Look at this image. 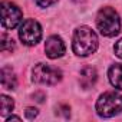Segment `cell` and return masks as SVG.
Segmentation results:
<instances>
[{
    "instance_id": "2e32d148",
    "label": "cell",
    "mask_w": 122,
    "mask_h": 122,
    "mask_svg": "<svg viewBox=\"0 0 122 122\" xmlns=\"http://www.w3.org/2000/svg\"><path fill=\"white\" fill-rule=\"evenodd\" d=\"M113 49H115V55L122 59V39L115 43V47H113Z\"/></svg>"
},
{
    "instance_id": "5b68a950",
    "label": "cell",
    "mask_w": 122,
    "mask_h": 122,
    "mask_svg": "<svg viewBox=\"0 0 122 122\" xmlns=\"http://www.w3.org/2000/svg\"><path fill=\"white\" fill-rule=\"evenodd\" d=\"M19 37L26 46L37 45L42 39V27L39 22L35 19H26L19 29Z\"/></svg>"
},
{
    "instance_id": "30bf717a",
    "label": "cell",
    "mask_w": 122,
    "mask_h": 122,
    "mask_svg": "<svg viewBox=\"0 0 122 122\" xmlns=\"http://www.w3.org/2000/svg\"><path fill=\"white\" fill-rule=\"evenodd\" d=\"M108 78L112 86H115L116 89H122V65H112L108 71Z\"/></svg>"
},
{
    "instance_id": "4fadbf2b",
    "label": "cell",
    "mask_w": 122,
    "mask_h": 122,
    "mask_svg": "<svg viewBox=\"0 0 122 122\" xmlns=\"http://www.w3.org/2000/svg\"><path fill=\"white\" fill-rule=\"evenodd\" d=\"M56 113L62 115L63 118H69V115H71V109H69V106H68V105H60V106L57 108Z\"/></svg>"
},
{
    "instance_id": "ac0fdd59",
    "label": "cell",
    "mask_w": 122,
    "mask_h": 122,
    "mask_svg": "<svg viewBox=\"0 0 122 122\" xmlns=\"http://www.w3.org/2000/svg\"><path fill=\"white\" fill-rule=\"evenodd\" d=\"M73 2H75V3H83L85 0H73Z\"/></svg>"
},
{
    "instance_id": "9c48e42d",
    "label": "cell",
    "mask_w": 122,
    "mask_h": 122,
    "mask_svg": "<svg viewBox=\"0 0 122 122\" xmlns=\"http://www.w3.org/2000/svg\"><path fill=\"white\" fill-rule=\"evenodd\" d=\"M0 79H2V86L5 89H16L17 86V79H16V75L15 72L12 71V68L9 66H3L2 68V72H0Z\"/></svg>"
},
{
    "instance_id": "7c38bea8",
    "label": "cell",
    "mask_w": 122,
    "mask_h": 122,
    "mask_svg": "<svg viewBox=\"0 0 122 122\" xmlns=\"http://www.w3.org/2000/svg\"><path fill=\"white\" fill-rule=\"evenodd\" d=\"M0 45H2V52H12L15 49V42L10 36H7L6 33L2 35L0 37Z\"/></svg>"
},
{
    "instance_id": "277c9868",
    "label": "cell",
    "mask_w": 122,
    "mask_h": 122,
    "mask_svg": "<svg viewBox=\"0 0 122 122\" xmlns=\"http://www.w3.org/2000/svg\"><path fill=\"white\" fill-rule=\"evenodd\" d=\"M62 79V72L50 65L37 63L32 71V81L42 85H56Z\"/></svg>"
},
{
    "instance_id": "ba28073f",
    "label": "cell",
    "mask_w": 122,
    "mask_h": 122,
    "mask_svg": "<svg viewBox=\"0 0 122 122\" xmlns=\"http://www.w3.org/2000/svg\"><path fill=\"white\" fill-rule=\"evenodd\" d=\"M98 81V73L93 68H83L81 71V75H79V83L83 89H89L92 88Z\"/></svg>"
},
{
    "instance_id": "6da1fadb",
    "label": "cell",
    "mask_w": 122,
    "mask_h": 122,
    "mask_svg": "<svg viewBox=\"0 0 122 122\" xmlns=\"http://www.w3.org/2000/svg\"><path fill=\"white\" fill-rule=\"evenodd\" d=\"M96 47H98V36L91 27L81 26L75 30L72 49L78 56H89L96 50Z\"/></svg>"
},
{
    "instance_id": "8992f818",
    "label": "cell",
    "mask_w": 122,
    "mask_h": 122,
    "mask_svg": "<svg viewBox=\"0 0 122 122\" xmlns=\"http://www.w3.org/2000/svg\"><path fill=\"white\" fill-rule=\"evenodd\" d=\"M22 19L23 13L15 3L2 0V26L5 29H15Z\"/></svg>"
},
{
    "instance_id": "3957f363",
    "label": "cell",
    "mask_w": 122,
    "mask_h": 122,
    "mask_svg": "<svg viewBox=\"0 0 122 122\" xmlns=\"http://www.w3.org/2000/svg\"><path fill=\"white\" fill-rule=\"evenodd\" d=\"M122 112V95L116 92H105L96 102V113L102 118H111Z\"/></svg>"
},
{
    "instance_id": "e0dca14e",
    "label": "cell",
    "mask_w": 122,
    "mask_h": 122,
    "mask_svg": "<svg viewBox=\"0 0 122 122\" xmlns=\"http://www.w3.org/2000/svg\"><path fill=\"white\" fill-rule=\"evenodd\" d=\"M12 119H15V121H20V118H19V116H13V115L6 118V121H7V122H9V121H12Z\"/></svg>"
},
{
    "instance_id": "8fae6325",
    "label": "cell",
    "mask_w": 122,
    "mask_h": 122,
    "mask_svg": "<svg viewBox=\"0 0 122 122\" xmlns=\"http://www.w3.org/2000/svg\"><path fill=\"white\" fill-rule=\"evenodd\" d=\"M15 108V102L12 98L2 95V116H6L7 113H10Z\"/></svg>"
},
{
    "instance_id": "52a82bcc",
    "label": "cell",
    "mask_w": 122,
    "mask_h": 122,
    "mask_svg": "<svg viewBox=\"0 0 122 122\" xmlns=\"http://www.w3.org/2000/svg\"><path fill=\"white\" fill-rule=\"evenodd\" d=\"M65 43L63 40L60 39L59 36H50L47 40H46V45H45V52H46V56L50 57V59H57V57H62L65 55Z\"/></svg>"
},
{
    "instance_id": "9a60e30c",
    "label": "cell",
    "mask_w": 122,
    "mask_h": 122,
    "mask_svg": "<svg viewBox=\"0 0 122 122\" xmlns=\"http://www.w3.org/2000/svg\"><path fill=\"white\" fill-rule=\"evenodd\" d=\"M25 113H26V118L27 119H35L37 116V109L36 108H27Z\"/></svg>"
},
{
    "instance_id": "7a4b0ae2",
    "label": "cell",
    "mask_w": 122,
    "mask_h": 122,
    "mask_svg": "<svg viewBox=\"0 0 122 122\" xmlns=\"http://www.w3.org/2000/svg\"><path fill=\"white\" fill-rule=\"evenodd\" d=\"M96 26L101 35L106 37L116 36L121 30V20L118 13L112 7H102L96 15Z\"/></svg>"
},
{
    "instance_id": "5bb4252c",
    "label": "cell",
    "mask_w": 122,
    "mask_h": 122,
    "mask_svg": "<svg viewBox=\"0 0 122 122\" xmlns=\"http://www.w3.org/2000/svg\"><path fill=\"white\" fill-rule=\"evenodd\" d=\"M57 0H35V3L39 6V7H49L50 5L56 3Z\"/></svg>"
}]
</instances>
